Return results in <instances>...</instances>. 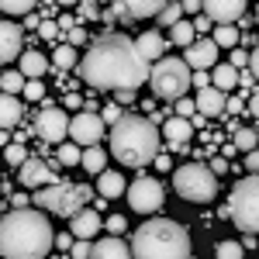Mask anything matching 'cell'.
Returning a JSON list of instances; mask_svg holds the SVG:
<instances>
[{
    "mask_svg": "<svg viewBox=\"0 0 259 259\" xmlns=\"http://www.w3.org/2000/svg\"><path fill=\"white\" fill-rule=\"evenodd\" d=\"M180 18H183V7H180V0H169V4L162 7L159 14H156V21H159L162 28H173Z\"/></svg>",
    "mask_w": 259,
    "mask_h": 259,
    "instance_id": "e575fe53",
    "label": "cell"
},
{
    "mask_svg": "<svg viewBox=\"0 0 259 259\" xmlns=\"http://www.w3.org/2000/svg\"><path fill=\"white\" fill-rule=\"evenodd\" d=\"M190 135H194V121L190 118H169L166 124H162V139L169 142L173 149H183L187 142H190Z\"/></svg>",
    "mask_w": 259,
    "mask_h": 259,
    "instance_id": "ffe728a7",
    "label": "cell"
},
{
    "mask_svg": "<svg viewBox=\"0 0 259 259\" xmlns=\"http://www.w3.org/2000/svg\"><path fill=\"white\" fill-rule=\"evenodd\" d=\"M249 73H252L256 83H259V49H256V52H249Z\"/></svg>",
    "mask_w": 259,
    "mask_h": 259,
    "instance_id": "f907efd6",
    "label": "cell"
},
{
    "mask_svg": "<svg viewBox=\"0 0 259 259\" xmlns=\"http://www.w3.org/2000/svg\"><path fill=\"white\" fill-rule=\"evenodd\" d=\"M90 259H135V252H132V245L121 239V235H107V239L94 242Z\"/></svg>",
    "mask_w": 259,
    "mask_h": 259,
    "instance_id": "ac0fdd59",
    "label": "cell"
},
{
    "mask_svg": "<svg viewBox=\"0 0 259 259\" xmlns=\"http://www.w3.org/2000/svg\"><path fill=\"white\" fill-rule=\"evenodd\" d=\"M132 252L135 259H190V235L169 218L145 221L132 239Z\"/></svg>",
    "mask_w": 259,
    "mask_h": 259,
    "instance_id": "277c9868",
    "label": "cell"
},
{
    "mask_svg": "<svg viewBox=\"0 0 259 259\" xmlns=\"http://www.w3.org/2000/svg\"><path fill=\"white\" fill-rule=\"evenodd\" d=\"M21 114H24L21 100L14 97V94H0V128H4V132H11V128L21 121Z\"/></svg>",
    "mask_w": 259,
    "mask_h": 259,
    "instance_id": "cb8c5ba5",
    "label": "cell"
},
{
    "mask_svg": "<svg viewBox=\"0 0 259 259\" xmlns=\"http://www.w3.org/2000/svg\"><path fill=\"white\" fill-rule=\"evenodd\" d=\"M21 187H28V190H38V187H49V183H56V177H52V166H45L41 159H31L28 156V162L21 166Z\"/></svg>",
    "mask_w": 259,
    "mask_h": 259,
    "instance_id": "9a60e30c",
    "label": "cell"
},
{
    "mask_svg": "<svg viewBox=\"0 0 259 259\" xmlns=\"http://www.w3.org/2000/svg\"><path fill=\"white\" fill-rule=\"evenodd\" d=\"M187 66L190 69H214L218 66V41L214 38H197L194 45H187Z\"/></svg>",
    "mask_w": 259,
    "mask_h": 259,
    "instance_id": "4fadbf2b",
    "label": "cell"
},
{
    "mask_svg": "<svg viewBox=\"0 0 259 259\" xmlns=\"http://www.w3.org/2000/svg\"><path fill=\"white\" fill-rule=\"evenodd\" d=\"M124 197H128V207L132 211H139V214H152V211H159L166 194H162V183L152 177H139L128 183V190H124Z\"/></svg>",
    "mask_w": 259,
    "mask_h": 259,
    "instance_id": "9c48e42d",
    "label": "cell"
},
{
    "mask_svg": "<svg viewBox=\"0 0 259 259\" xmlns=\"http://www.w3.org/2000/svg\"><path fill=\"white\" fill-rule=\"evenodd\" d=\"M256 135H259V128H256Z\"/></svg>",
    "mask_w": 259,
    "mask_h": 259,
    "instance_id": "94428289",
    "label": "cell"
},
{
    "mask_svg": "<svg viewBox=\"0 0 259 259\" xmlns=\"http://www.w3.org/2000/svg\"><path fill=\"white\" fill-rule=\"evenodd\" d=\"M232 66H235V69L249 66V52H242V49H232Z\"/></svg>",
    "mask_w": 259,
    "mask_h": 259,
    "instance_id": "7dc6e473",
    "label": "cell"
},
{
    "mask_svg": "<svg viewBox=\"0 0 259 259\" xmlns=\"http://www.w3.org/2000/svg\"><path fill=\"white\" fill-rule=\"evenodd\" d=\"M24 83H28V76L21 69H7V73H0V94H14L18 97L24 90Z\"/></svg>",
    "mask_w": 259,
    "mask_h": 259,
    "instance_id": "4316f807",
    "label": "cell"
},
{
    "mask_svg": "<svg viewBox=\"0 0 259 259\" xmlns=\"http://www.w3.org/2000/svg\"><path fill=\"white\" fill-rule=\"evenodd\" d=\"M169 0H114V11L124 18H156Z\"/></svg>",
    "mask_w": 259,
    "mask_h": 259,
    "instance_id": "e0dca14e",
    "label": "cell"
},
{
    "mask_svg": "<svg viewBox=\"0 0 259 259\" xmlns=\"http://www.w3.org/2000/svg\"><path fill=\"white\" fill-rule=\"evenodd\" d=\"M38 0H0V14H11V18H24L35 11Z\"/></svg>",
    "mask_w": 259,
    "mask_h": 259,
    "instance_id": "f546056e",
    "label": "cell"
},
{
    "mask_svg": "<svg viewBox=\"0 0 259 259\" xmlns=\"http://www.w3.org/2000/svg\"><path fill=\"white\" fill-rule=\"evenodd\" d=\"M194 87H211V76H207V69H194Z\"/></svg>",
    "mask_w": 259,
    "mask_h": 259,
    "instance_id": "681fc988",
    "label": "cell"
},
{
    "mask_svg": "<svg viewBox=\"0 0 259 259\" xmlns=\"http://www.w3.org/2000/svg\"><path fill=\"white\" fill-rule=\"evenodd\" d=\"M56 159H59L62 166H80L83 162V145H76V142H59Z\"/></svg>",
    "mask_w": 259,
    "mask_h": 259,
    "instance_id": "f1b7e54d",
    "label": "cell"
},
{
    "mask_svg": "<svg viewBox=\"0 0 259 259\" xmlns=\"http://www.w3.org/2000/svg\"><path fill=\"white\" fill-rule=\"evenodd\" d=\"M225 111H232V114H239V111H242V100H239V97H232V100H228V107H225Z\"/></svg>",
    "mask_w": 259,
    "mask_h": 259,
    "instance_id": "11a10c76",
    "label": "cell"
},
{
    "mask_svg": "<svg viewBox=\"0 0 259 259\" xmlns=\"http://www.w3.org/2000/svg\"><path fill=\"white\" fill-rule=\"evenodd\" d=\"M100 228H104V218H100L94 207H80V211L69 218V232H73V239H94Z\"/></svg>",
    "mask_w": 259,
    "mask_h": 259,
    "instance_id": "2e32d148",
    "label": "cell"
},
{
    "mask_svg": "<svg viewBox=\"0 0 259 259\" xmlns=\"http://www.w3.org/2000/svg\"><path fill=\"white\" fill-rule=\"evenodd\" d=\"M249 114H252V118H259V90L249 97Z\"/></svg>",
    "mask_w": 259,
    "mask_h": 259,
    "instance_id": "f5cc1de1",
    "label": "cell"
},
{
    "mask_svg": "<svg viewBox=\"0 0 259 259\" xmlns=\"http://www.w3.org/2000/svg\"><path fill=\"white\" fill-rule=\"evenodd\" d=\"M38 35H41V38H56V35H59V21H41Z\"/></svg>",
    "mask_w": 259,
    "mask_h": 259,
    "instance_id": "7bdbcfd3",
    "label": "cell"
},
{
    "mask_svg": "<svg viewBox=\"0 0 259 259\" xmlns=\"http://www.w3.org/2000/svg\"><path fill=\"white\" fill-rule=\"evenodd\" d=\"M225 107H228L225 90H218V87H200V94H197V111L204 114V118L225 114Z\"/></svg>",
    "mask_w": 259,
    "mask_h": 259,
    "instance_id": "d6986e66",
    "label": "cell"
},
{
    "mask_svg": "<svg viewBox=\"0 0 259 259\" xmlns=\"http://www.w3.org/2000/svg\"><path fill=\"white\" fill-rule=\"evenodd\" d=\"M245 169H249V173H259V145L252 152H245Z\"/></svg>",
    "mask_w": 259,
    "mask_h": 259,
    "instance_id": "bcb514c9",
    "label": "cell"
},
{
    "mask_svg": "<svg viewBox=\"0 0 259 259\" xmlns=\"http://www.w3.org/2000/svg\"><path fill=\"white\" fill-rule=\"evenodd\" d=\"M211 24H214V21H211L207 14H204V11H200V14H197V21H194V31H207Z\"/></svg>",
    "mask_w": 259,
    "mask_h": 259,
    "instance_id": "c3c4849f",
    "label": "cell"
},
{
    "mask_svg": "<svg viewBox=\"0 0 259 259\" xmlns=\"http://www.w3.org/2000/svg\"><path fill=\"white\" fill-rule=\"evenodd\" d=\"M24 97H28V100H41V97H45L41 80H28V83H24Z\"/></svg>",
    "mask_w": 259,
    "mask_h": 259,
    "instance_id": "f35d334b",
    "label": "cell"
},
{
    "mask_svg": "<svg viewBox=\"0 0 259 259\" xmlns=\"http://www.w3.org/2000/svg\"><path fill=\"white\" fill-rule=\"evenodd\" d=\"M59 28H62V31H69V28H73V18H69V14H66V18H59Z\"/></svg>",
    "mask_w": 259,
    "mask_h": 259,
    "instance_id": "6f0895ef",
    "label": "cell"
},
{
    "mask_svg": "<svg viewBox=\"0 0 259 259\" xmlns=\"http://www.w3.org/2000/svg\"><path fill=\"white\" fill-rule=\"evenodd\" d=\"M90 252H94V242H90V239H76V242H73V249H69V256H73V259H90Z\"/></svg>",
    "mask_w": 259,
    "mask_h": 259,
    "instance_id": "8d00e7d4",
    "label": "cell"
},
{
    "mask_svg": "<svg viewBox=\"0 0 259 259\" xmlns=\"http://www.w3.org/2000/svg\"><path fill=\"white\" fill-rule=\"evenodd\" d=\"M135 49L142 52V59L145 62H156V59H162V52H166V38H162L159 31H142L139 38H135Z\"/></svg>",
    "mask_w": 259,
    "mask_h": 259,
    "instance_id": "44dd1931",
    "label": "cell"
},
{
    "mask_svg": "<svg viewBox=\"0 0 259 259\" xmlns=\"http://www.w3.org/2000/svg\"><path fill=\"white\" fill-rule=\"evenodd\" d=\"M204 14L214 24H232L245 14V0H204Z\"/></svg>",
    "mask_w": 259,
    "mask_h": 259,
    "instance_id": "5bb4252c",
    "label": "cell"
},
{
    "mask_svg": "<svg viewBox=\"0 0 259 259\" xmlns=\"http://www.w3.org/2000/svg\"><path fill=\"white\" fill-rule=\"evenodd\" d=\"M177 114H180V118H190V121H194V114H197V100L180 97L177 100Z\"/></svg>",
    "mask_w": 259,
    "mask_h": 259,
    "instance_id": "74e56055",
    "label": "cell"
},
{
    "mask_svg": "<svg viewBox=\"0 0 259 259\" xmlns=\"http://www.w3.org/2000/svg\"><path fill=\"white\" fill-rule=\"evenodd\" d=\"M49 66H52V62L45 59L38 49H31V52H21V59H18V69L24 73V76H28V80H41V76L49 73Z\"/></svg>",
    "mask_w": 259,
    "mask_h": 259,
    "instance_id": "7402d4cb",
    "label": "cell"
},
{
    "mask_svg": "<svg viewBox=\"0 0 259 259\" xmlns=\"http://www.w3.org/2000/svg\"><path fill=\"white\" fill-rule=\"evenodd\" d=\"M207 166H211V173H214V177H225V173H228V169H232V166H228V159H225V156H214V159L207 162Z\"/></svg>",
    "mask_w": 259,
    "mask_h": 259,
    "instance_id": "ee69618b",
    "label": "cell"
},
{
    "mask_svg": "<svg viewBox=\"0 0 259 259\" xmlns=\"http://www.w3.org/2000/svg\"><path fill=\"white\" fill-rule=\"evenodd\" d=\"M69 139L76 145H100L104 139V118L94 114V111H80L76 118H69Z\"/></svg>",
    "mask_w": 259,
    "mask_h": 259,
    "instance_id": "30bf717a",
    "label": "cell"
},
{
    "mask_svg": "<svg viewBox=\"0 0 259 259\" xmlns=\"http://www.w3.org/2000/svg\"><path fill=\"white\" fill-rule=\"evenodd\" d=\"M94 190L87 187V183H49V187H38V194H35V204H38L41 211H52V214H62V218H73L76 211H80L87 197H90Z\"/></svg>",
    "mask_w": 259,
    "mask_h": 259,
    "instance_id": "52a82bcc",
    "label": "cell"
},
{
    "mask_svg": "<svg viewBox=\"0 0 259 259\" xmlns=\"http://www.w3.org/2000/svg\"><path fill=\"white\" fill-rule=\"evenodd\" d=\"M35 132H38V139L52 142V145L66 142V135H69V118H66V111H59V107H45V111H38Z\"/></svg>",
    "mask_w": 259,
    "mask_h": 259,
    "instance_id": "8fae6325",
    "label": "cell"
},
{
    "mask_svg": "<svg viewBox=\"0 0 259 259\" xmlns=\"http://www.w3.org/2000/svg\"><path fill=\"white\" fill-rule=\"evenodd\" d=\"M4 159H7V166H24L28 162V149L21 145V142H7V149H4Z\"/></svg>",
    "mask_w": 259,
    "mask_h": 259,
    "instance_id": "d590c367",
    "label": "cell"
},
{
    "mask_svg": "<svg viewBox=\"0 0 259 259\" xmlns=\"http://www.w3.org/2000/svg\"><path fill=\"white\" fill-rule=\"evenodd\" d=\"M56 245L49 218L35 207H14L0 221V256L4 259H45Z\"/></svg>",
    "mask_w": 259,
    "mask_h": 259,
    "instance_id": "7a4b0ae2",
    "label": "cell"
},
{
    "mask_svg": "<svg viewBox=\"0 0 259 259\" xmlns=\"http://www.w3.org/2000/svg\"><path fill=\"white\" fill-rule=\"evenodd\" d=\"M80 76L94 90H139L149 83V62L124 35H100L80 59Z\"/></svg>",
    "mask_w": 259,
    "mask_h": 259,
    "instance_id": "6da1fadb",
    "label": "cell"
},
{
    "mask_svg": "<svg viewBox=\"0 0 259 259\" xmlns=\"http://www.w3.org/2000/svg\"><path fill=\"white\" fill-rule=\"evenodd\" d=\"M149 83H152L156 97L180 100V97H187V90L194 87V69L187 66V59L162 56V59L152 62V69H149Z\"/></svg>",
    "mask_w": 259,
    "mask_h": 259,
    "instance_id": "5b68a950",
    "label": "cell"
},
{
    "mask_svg": "<svg viewBox=\"0 0 259 259\" xmlns=\"http://www.w3.org/2000/svg\"><path fill=\"white\" fill-rule=\"evenodd\" d=\"M124 225H128V221L121 218V214H111V218H104V228H107L111 235H121V232H124Z\"/></svg>",
    "mask_w": 259,
    "mask_h": 259,
    "instance_id": "ab89813d",
    "label": "cell"
},
{
    "mask_svg": "<svg viewBox=\"0 0 259 259\" xmlns=\"http://www.w3.org/2000/svg\"><path fill=\"white\" fill-rule=\"evenodd\" d=\"M21 52H24V31L14 21H0V66L21 59Z\"/></svg>",
    "mask_w": 259,
    "mask_h": 259,
    "instance_id": "7c38bea8",
    "label": "cell"
},
{
    "mask_svg": "<svg viewBox=\"0 0 259 259\" xmlns=\"http://www.w3.org/2000/svg\"><path fill=\"white\" fill-rule=\"evenodd\" d=\"M52 66H56V69H73V66H76V49H73V45H59V49L52 52Z\"/></svg>",
    "mask_w": 259,
    "mask_h": 259,
    "instance_id": "836d02e7",
    "label": "cell"
},
{
    "mask_svg": "<svg viewBox=\"0 0 259 259\" xmlns=\"http://www.w3.org/2000/svg\"><path fill=\"white\" fill-rule=\"evenodd\" d=\"M56 245H59L62 252H66V249H73V232H69V235H66V232H62V235H56Z\"/></svg>",
    "mask_w": 259,
    "mask_h": 259,
    "instance_id": "816d5d0a",
    "label": "cell"
},
{
    "mask_svg": "<svg viewBox=\"0 0 259 259\" xmlns=\"http://www.w3.org/2000/svg\"><path fill=\"white\" fill-rule=\"evenodd\" d=\"M56 4H62V7H73V4H80V0H56Z\"/></svg>",
    "mask_w": 259,
    "mask_h": 259,
    "instance_id": "680465c9",
    "label": "cell"
},
{
    "mask_svg": "<svg viewBox=\"0 0 259 259\" xmlns=\"http://www.w3.org/2000/svg\"><path fill=\"white\" fill-rule=\"evenodd\" d=\"M214 259H245V245L235 239H225L214 245Z\"/></svg>",
    "mask_w": 259,
    "mask_h": 259,
    "instance_id": "4dcf8cb0",
    "label": "cell"
},
{
    "mask_svg": "<svg viewBox=\"0 0 259 259\" xmlns=\"http://www.w3.org/2000/svg\"><path fill=\"white\" fill-rule=\"evenodd\" d=\"M66 45H73V49H76V45H83V41H87V31H83V28H76V24H73V28H69V31H66Z\"/></svg>",
    "mask_w": 259,
    "mask_h": 259,
    "instance_id": "b9f144b4",
    "label": "cell"
},
{
    "mask_svg": "<svg viewBox=\"0 0 259 259\" xmlns=\"http://www.w3.org/2000/svg\"><path fill=\"white\" fill-rule=\"evenodd\" d=\"M124 190H128V183H124V177H121L118 169H104V173H97V194L100 197L114 200V197H121Z\"/></svg>",
    "mask_w": 259,
    "mask_h": 259,
    "instance_id": "603a6c76",
    "label": "cell"
},
{
    "mask_svg": "<svg viewBox=\"0 0 259 259\" xmlns=\"http://www.w3.org/2000/svg\"><path fill=\"white\" fill-rule=\"evenodd\" d=\"M228 214L242 232L259 235V173H249L245 180L235 183L232 200H228Z\"/></svg>",
    "mask_w": 259,
    "mask_h": 259,
    "instance_id": "ba28073f",
    "label": "cell"
},
{
    "mask_svg": "<svg viewBox=\"0 0 259 259\" xmlns=\"http://www.w3.org/2000/svg\"><path fill=\"white\" fill-rule=\"evenodd\" d=\"M83 169H90V173H104V166H107V152L100 149V145H87L83 149Z\"/></svg>",
    "mask_w": 259,
    "mask_h": 259,
    "instance_id": "484cf974",
    "label": "cell"
},
{
    "mask_svg": "<svg viewBox=\"0 0 259 259\" xmlns=\"http://www.w3.org/2000/svg\"><path fill=\"white\" fill-rule=\"evenodd\" d=\"M180 7H183V14H200L204 11V0H180Z\"/></svg>",
    "mask_w": 259,
    "mask_h": 259,
    "instance_id": "f6af8a7d",
    "label": "cell"
},
{
    "mask_svg": "<svg viewBox=\"0 0 259 259\" xmlns=\"http://www.w3.org/2000/svg\"><path fill=\"white\" fill-rule=\"evenodd\" d=\"M14 207H28V194H14Z\"/></svg>",
    "mask_w": 259,
    "mask_h": 259,
    "instance_id": "9f6ffc18",
    "label": "cell"
},
{
    "mask_svg": "<svg viewBox=\"0 0 259 259\" xmlns=\"http://www.w3.org/2000/svg\"><path fill=\"white\" fill-rule=\"evenodd\" d=\"M256 21H259V11H256Z\"/></svg>",
    "mask_w": 259,
    "mask_h": 259,
    "instance_id": "91938a15",
    "label": "cell"
},
{
    "mask_svg": "<svg viewBox=\"0 0 259 259\" xmlns=\"http://www.w3.org/2000/svg\"><path fill=\"white\" fill-rule=\"evenodd\" d=\"M169 38H173V45L187 49V45H194V41H197V31H194V24H187V21H177V24L169 28Z\"/></svg>",
    "mask_w": 259,
    "mask_h": 259,
    "instance_id": "83f0119b",
    "label": "cell"
},
{
    "mask_svg": "<svg viewBox=\"0 0 259 259\" xmlns=\"http://www.w3.org/2000/svg\"><path fill=\"white\" fill-rule=\"evenodd\" d=\"M173 187H177V194L183 200H190V204H207V200L218 194V177L211 173V166L187 162V166H177Z\"/></svg>",
    "mask_w": 259,
    "mask_h": 259,
    "instance_id": "8992f818",
    "label": "cell"
},
{
    "mask_svg": "<svg viewBox=\"0 0 259 259\" xmlns=\"http://www.w3.org/2000/svg\"><path fill=\"white\" fill-rule=\"evenodd\" d=\"M232 145L239 149V152H252L259 145V135H256V128H239L235 135H232Z\"/></svg>",
    "mask_w": 259,
    "mask_h": 259,
    "instance_id": "1f68e13d",
    "label": "cell"
},
{
    "mask_svg": "<svg viewBox=\"0 0 259 259\" xmlns=\"http://www.w3.org/2000/svg\"><path fill=\"white\" fill-rule=\"evenodd\" d=\"M100 118H104V124H118V121L124 118V114H121V107H118V104H111V107H104V114H100Z\"/></svg>",
    "mask_w": 259,
    "mask_h": 259,
    "instance_id": "60d3db41",
    "label": "cell"
},
{
    "mask_svg": "<svg viewBox=\"0 0 259 259\" xmlns=\"http://www.w3.org/2000/svg\"><path fill=\"white\" fill-rule=\"evenodd\" d=\"M111 156L121 166H149L159 156L162 132L142 114H124L118 124H111Z\"/></svg>",
    "mask_w": 259,
    "mask_h": 259,
    "instance_id": "3957f363",
    "label": "cell"
},
{
    "mask_svg": "<svg viewBox=\"0 0 259 259\" xmlns=\"http://www.w3.org/2000/svg\"><path fill=\"white\" fill-rule=\"evenodd\" d=\"M211 87H218V90H232V87H239V69L232 66V62H218L214 69H211Z\"/></svg>",
    "mask_w": 259,
    "mask_h": 259,
    "instance_id": "d4e9b609",
    "label": "cell"
},
{
    "mask_svg": "<svg viewBox=\"0 0 259 259\" xmlns=\"http://www.w3.org/2000/svg\"><path fill=\"white\" fill-rule=\"evenodd\" d=\"M211 38L218 41V49H235V45H239V28H232V24H218Z\"/></svg>",
    "mask_w": 259,
    "mask_h": 259,
    "instance_id": "d6a6232c",
    "label": "cell"
},
{
    "mask_svg": "<svg viewBox=\"0 0 259 259\" xmlns=\"http://www.w3.org/2000/svg\"><path fill=\"white\" fill-rule=\"evenodd\" d=\"M83 14H87V18H97V4H94V0H83Z\"/></svg>",
    "mask_w": 259,
    "mask_h": 259,
    "instance_id": "db71d44e",
    "label": "cell"
}]
</instances>
